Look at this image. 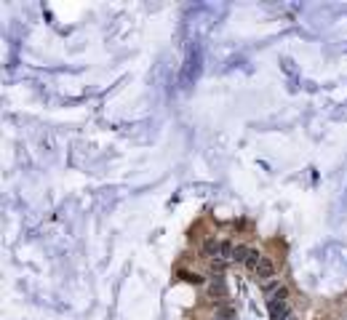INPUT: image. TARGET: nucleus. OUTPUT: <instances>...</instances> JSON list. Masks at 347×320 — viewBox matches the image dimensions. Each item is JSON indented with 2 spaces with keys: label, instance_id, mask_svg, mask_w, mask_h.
<instances>
[{
  "label": "nucleus",
  "instance_id": "9",
  "mask_svg": "<svg viewBox=\"0 0 347 320\" xmlns=\"http://www.w3.org/2000/svg\"><path fill=\"white\" fill-rule=\"evenodd\" d=\"M235 315V312L230 310V307H222V310H219V320H230Z\"/></svg>",
  "mask_w": 347,
  "mask_h": 320
},
{
  "label": "nucleus",
  "instance_id": "5",
  "mask_svg": "<svg viewBox=\"0 0 347 320\" xmlns=\"http://www.w3.org/2000/svg\"><path fill=\"white\" fill-rule=\"evenodd\" d=\"M286 299H289V288H286V285H278V288L270 293V302H286Z\"/></svg>",
  "mask_w": 347,
  "mask_h": 320
},
{
  "label": "nucleus",
  "instance_id": "10",
  "mask_svg": "<svg viewBox=\"0 0 347 320\" xmlns=\"http://www.w3.org/2000/svg\"><path fill=\"white\" fill-rule=\"evenodd\" d=\"M286 320H297V318H294V312H291V315H289V318H286Z\"/></svg>",
  "mask_w": 347,
  "mask_h": 320
},
{
  "label": "nucleus",
  "instance_id": "3",
  "mask_svg": "<svg viewBox=\"0 0 347 320\" xmlns=\"http://www.w3.org/2000/svg\"><path fill=\"white\" fill-rule=\"evenodd\" d=\"M270 315L272 320H286L291 315V310L286 307V302H270Z\"/></svg>",
  "mask_w": 347,
  "mask_h": 320
},
{
  "label": "nucleus",
  "instance_id": "4",
  "mask_svg": "<svg viewBox=\"0 0 347 320\" xmlns=\"http://www.w3.org/2000/svg\"><path fill=\"white\" fill-rule=\"evenodd\" d=\"M259 262H262V256H259V251H254V248H248V256H246V262H243V267H246V270H254V272H257V267H259Z\"/></svg>",
  "mask_w": 347,
  "mask_h": 320
},
{
  "label": "nucleus",
  "instance_id": "7",
  "mask_svg": "<svg viewBox=\"0 0 347 320\" xmlns=\"http://www.w3.org/2000/svg\"><path fill=\"white\" fill-rule=\"evenodd\" d=\"M246 256H248V248H246V246H238V248H235L232 262H240V264H243V262H246Z\"/></svg>",
  "mask_w": 347,
  "mask_h": 320
},
{
  "label": "nucleus",
  "instance_id": "1",
  "mask_svg": "<svg viewBox=\"0 0 347 320\" xmlns=\"http://www.w3.org/2000/svg\"><path fill=\"white\" fill-rule=\"evenodd\" d=\"M257 278H259V280H265V283L275 278V264H272V259L262 256V262H259V267H257Z\"/></svg>",
  "mask_w": 347,
  "mask_h": 320
},
{
  "label": "nucleus",
  "instance_id": "2",
  "mask_svg": "<svg viewBox=\"0 0 347 320\" xmlns=\"http://www.w3.org/2000/svg\"><path fill=\"white\" fill-rule=\"evenodd\" d=\"M203 256L211 259V262H214L217 256H222V243H219L217 238H208L206 243H203Z\"/></svg>",
  "mask_w": 347,
  "mask_h": 320
},
{
  "label": "nucleus",
  "instance_id": "8",
  "mask_svg": "<svg viewBox=\"0 0 347 320\" xmlns=\"http://www.w3.org/2000/svg\"><path fill=\"white\" fill-rule=\"evenodd\" d=\"M182 278H185L187 283H195V285H200V283H203V278L198 275V272H182Z\"/></svg>",
  "mask_w": 347,
  "mask_h": 320
},
{
  "label": "nucleus",
  "instance_id": "11",
  "mask_svg": "<svg viewBox=\"0 0 347 320\" xmlns=\"http://www.w3.org/2000/svg\"><path fill=\"white\" fill-rule=\"evenodd\" d=\"M217 320H219V318H217Z\"/></svg>",
  "mask_w": 347,
  "mask_h": 320
},
{
  "label": "nucleus",
  "instance_id": "6",
  "mask_svg": "<svg viewBox=\"0 0 347 320\" xmlns=\"http://www.w3.org/2000/svg\"><path fill=\"white\" fill-rule=\"evenodd\" d=\"M225 267H227V262H225V259H214V262H211V272H214V275H217V278H222V272H225Z\"/></svg>",
  "mask_w": 347,
  "mask_h": 320
}]
</instances>
